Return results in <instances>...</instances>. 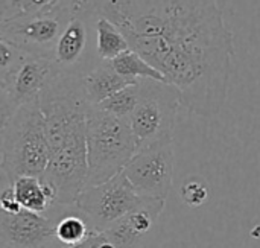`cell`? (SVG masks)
<instances>
[{
  "instance_id": "1",
  "label": "cell",
  "mask_w": 260,
  "mask_h": 248,
  "mask_svg": "<svg viewBox=\"0 0 260 248\" xmlns=\"http://www.w3.org/2000/svg\"><path fill=\"white\" fill-rule=\"evenodd\" d=\"M125 34L142 55L181 93L190 113L212 117L229 95L233 34L218 0H87Z\"/></svg>"
},
{
  "instance_id": "2",
  "label": "cell",
  "mask_w": 260,
  "mask_h": 248,
  "mask_svg": "<svg viewBox=\"0 0 260 248\" xmlns=\"http://www.w3.org/2000/svg\"><path fill=\"white\" fill-rule=\"evenodd\" d=\"M79 75L59 72L41 91L50 160L46 178L56 188L59 206H75L87 186V108Z\"/></svg>"
},
{
  "instance_id": "3",
  "label": "cell",
  "mask_w": 260,
  "mask_h": 248,
  "mask_svg": "<svg viewBox=\"0 0 260 248\" xmlns=\"http://www.w3.org/2000/svg\"><path fill=\"white\" fill-rule=\"evenodd\" d=\"M0 140V184H12L24 175H46L50 146L40 99L21 105L2 123Z\"/></svg>"
},
{
  "instance_id": "4",
  "label": "cell",
  "mask_w": 260,
  "mask_h": 248,
  "mask_svg": "<svg viewBox=\"0 0 260 248\" xmlns=\"http://www.w3.org/2000/svg\"><path fill=\"white\" fill-rule=\"evenodd\" d=\"M87 186L101 184L117 174L139 151L128 119L113 116L96 105L87 108Z\"/></svg>"
},
{
  "instance_id": "5",
  "label": "cell",
  "mask_w": 260,
  "mask_h": 248,
  "mask_svg": "<svg viewBox=\"0 0 260 248\" xmlns=\"http://www.w3.org/2000/svg\"><path fill=\"white\" fill-rule=\"evenodd\" d=\"M61 70L52 56L27 53L0 38V117L6 122L21 105L40 99Z\"/></svg>"
},
{
  "instance_id": "6",
  "label": "cell",
  "mask_w": 260,
  "mask_h": 248,
  "mask_svg": "<svg viewBox=\"0 0 260 248\" xmlns=\"http://www.w3.org/2000/svg\"><path fill=\"white\" fill-rule=\"evenodd\" d=\"M181 105V93L175 85L155 79H140V98L129 117L139 149L160 142H174Z\"/></svg>"
},
{
  "instance_id": "7",
  "label": "cell",
  "mask_w": 260,
  "mask_h": 248,
  "mask_svg": "<svg viewBox=\"0 0 260 248\" xmlns=\"http://www.w3.org/2000/svg\"><path fill=\"white\" fill-rule=\"evenodd\" d=\"M85 5L87 2L69 5L50 12L18 14L12 18L0 21V38L12 43L27 53L53 58L61 34L69 21Z\"/></svg>"
},
{
  "instance_id": "8",
  "label": "cell",
  "mask_w": 260,
  "mask_h": 248,
  "mask_svg": "<svg viewBox=\"0 0 260 248\" xmlns=\"http://www.w3.org/2000/svg\"><path fill=\"white\" fill-rule=\"evenodd\" d=\"M143 198L137 194L126 175L120 172L101 184L85 186L75 206L93 230L105 232L136 209Z\"/></svg>"
},
{
  "instance_id": "9",
  "label": "cell",
  "mask_w": 260,
  "mask_h": 248,
  "mask_svg": "<svg viewBox=\"0 0 260 248\" xmlns=\"http://www.w3.org/2000/svg\"><path fill=\"white\" fill-rule=\"evenodd\" d=\"M174 142H160L140 148L123 174L139 195L166 201L174 183Z\"/></svg>"
},
{
  "instance_id": "10",
  "label": "cell",
  "mask_w": 260,
  "mask_h": 248,
  "mask_svg": "<svg viewBox=\"0 0 260 248\" xmlns=\"http://www.w3.org/2000/svg\"><path fill=\"white\" fill-rule=\"evenodd\" d=\"M94 12L88 3L69 21L53 52V61L62 73L85 75L101 63L96 53Z\"/></svg>"
},
{
  "instance_id": "11",
  "label": "cell",
  "mask_w": 260,
  "mask_h": 248,
  "mask_svg": "<svg viewBox=\"0 0 260 248\" xmlns=\"http://www.w3.org/2000/svg\"><path fill=\"white\" fill-rule=\"evenodd\" d=\"M56 241L55 220L21 209L0 213V248H47Z\"/></svg>"
},
{
  "instance_id": "12",
  "label": "cell",
  "mask_w": 260,
  "mask_h": 248,
  "mask_svg": "<svg viewBox=\"0 0 260 248\" xmlns=\"http://www.w3.org/2000/svg\"><path fill=\"white\" fill-rule=\"evenodd\" d=\"M166 201L143 198V201L105 230L107 236L119 248H142L145 236L158 221Z\"/></svg>"
},
{
  "instance_id": "13",
  "label": "cell",
  "mask_w": 260,
  "mask_h": 248,
  "mask_svg": "<svg viewBox=\"0 0 260 248\" xmlns=\"http://www.w3.org/2000/svg\"><path fill=\"white\" fill-rule=\"evenodd\" d=\"M139 81L140 79H129L119 75L110 61H101L81 78L82 91L88 105H99L119 90Z\"/></svg>"
},
{
  "instance_id": "14",
  "label": "cell",
  "mask_w": 260,
  "mask_h": 248,
  "mask_svg": "<svg viewBox=\"0 0 260 248\" xmlns=\"http://www.w3.org/2000/svg\"><path fill=\"white\" fill-rule=\"evenodd\" d=\"M12 189L21 209L24 210L49 215V212L58 206L56 188L46 177H18L14 180Z\"/></svg>"
},
{
  "instance_id": "15",
  "label": "cell",
  "mask_w": 260,
  "mask_h": 248,
  "mask_svg": "<svg viewBox=\"0 0 260 248\" xmlns=\"http://www.w3.org/2000/svg\"><path fill=\"white\" fill-rule=\"evenodd\" d=\"M96 15V14H94ZM96 53L101 61H111L129 49V43L119 26L102 15L94 18Z\"/></svg>"
},
{
  "instance_id": "16",
  "label": "cell",
  "mask_w": 260,
  "mask_h": 248,
  "mask_svg": "<svg viewBox=\"0 0 260 248\" xmlns=\"http://www.w3.org/2000/svg\"><path fill=\"white\" fill-rule=\"evenodd\" d=\"M70 207L72 206H64L61 215L53 218L55 236L62 247H75L81 244L93 230L88 221L84 218V215L76 209V206H75V212H69Z\"/></svg>"
},
{
  "instance_id": "17",
  "label": "cell",
  "mask_w": 260,
  "mask_h": 248,
  "mask_svg": "<svg viewBox=\"0 0 260 248\" xmlns=\"http://www.w3.org/2000/svg\"><path fill=\"white\" fill-rule=\"evenodd\" d=\"M113 69L129 79H155V81H163L166 82L165 76L154 67L151 66L142 55L134 52L133 49H128L126 52L120 53L114 59L110 61Z\"/></svg>"
},
{
  "instance_id": "18",
  "label": "cell",
  "mask_w": 260,
  "mask_h": 248,
  "mask_svg": "<svg viewBox=\"0 0 260 248\" xmlns=\"http://www.w3.org/2000/svg\"><path fill=\"white\" fill-rule=\"evenodd\" d=\"M139 98H140V81L119 90L117 93H114L113 96H110L108 99H105L104 102H101L96 107H99L101 110H104L113 116L129 120L131 114L134 113V110L137 107Z\"/></svg>"
},
{
  "instance_id": "19",
  "label": "cell",
  "mask_w": 260,
  "mask_h": 248,
  "mask_svg": "<svg viewBox=\"0 0 260 248\" xmlns=\"http://www.w3.org/2000/svg\"><path fill=\"white\" fill-rule=\"evenodd\" d=\"M180 195L187 206L200 207L209 200V186L203 180L190 178L181 186Z\"/></svg>"
},
{
  "instance_id": "20",
  "label": "cell",
  "mask_w": 260,
  "mask_h": 248,
  "mask_svg": "<svg viewBox=\"0 0 260 248\" xmlns=\"http://www.w3.org/2000/svg\"><path fill=\"white\" fill-rule=\"evenodd\" d=\"M62 248H119L108 236L105 232L91 230L90 235L78 245L75 247H62Z\"/></svg>"
},
{
  "instance_id": "21",
  "label": "cell",
  "mask_w": 260,
  "mask_h": 248,
  "mask_svg": "<svg viewBox=\"0 0 260 248\" xmlns=\"http://www.w3.org/2000/svg\"><path fill=\"white\" fill-rule=\"evenodd\" d=\"M0 212L5 213H17L21 210V206L15 197L12 184H0Z\"/></svg>"
},
{
  "instance_id": "22",
  "label": "cell",
  "mask_w": 260,
  "mask_h": 248,
  "mask_svg": "<svg viewBox=\"0 0 260 248\" xmlns=\"http://www.w3.org/2000/svg\"><path fill=\"white\" fill-rule=\"evenodd\" d=\"M24 2L26 0H0V21L18 15Z\"/></svg>"
}]
</instances>
